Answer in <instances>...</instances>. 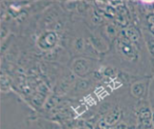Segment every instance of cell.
Instances as JSON below:
<instances>
[{"instance_id": "cell-1", "label": "cell", "mask_w": 154, "mask_h": 129, "mask_svg": "<svg viewBox=\"0 0 154 129\" xmlns=\"http://www.w3.org/2000/svg\"><path fill=\"white\" fill-rule=\"evenodd\" d=\"M144 89H145V86L143 84L141 83H137L135 85H133L132 86V94L135 95V96H141L144 93Z\"/></svg>"}, {"instance_id": "cell-2", "label": "cell", "mask_w": 154, "mask_h": 129, "mask_svg": "<svg viewBox=\"0 0 154 129\" xmlns=\"http://www.w3.org/2000/svg\"><path fill=\"white\" fill-rule=\"evenodd\" d=\"M74 69L77 73L79 74H83L87 71V66H86V63L83 60H79L77 61L75 66H74Z\"/></svg>"}, {"instance_id": "cell-3", "label": "cell", "mask_w": 154, "mask_h": 129, "mask_svg": "<svg viewBox=\"0 0 154 129\" xmlns=\"http://www.w3.org/2000/svg\"><path fill=\"white\" fill-rule=\"evenodd\" d=\"M126 33H127V37L130 38V40L135 42L139 39V33H138V31L135 30L134 28H130L126 31Z\"/></svg>"}, {"instance_id": "cell-4", "label": "cell", "mask_w": 154, "mask_h": 129, "mask_svg": "<svg viewBox=\"0 0 154 129\" xmlns=\"http://www.w3.org/2000/svg\"><path fill=\"white\" fill-rule=\"evenodd\" d=\"M119 114L116 111V112H113V113H111V114H109L108 116H107V123L108 124H113V123H115L118 119H119Z\"/></svg>"}, {"instance_id": "cell-5", "label": "cell", "mask_w": 154, "mask_h": 129, "mask_svg": "<svg viewBox=\"0 0 154 129\" xmlns=\"http://www.w3.org/2000/svg\"><path fill=\"white\" fill-rule=\"evenodd\" d=\"M151 116H152V114H151V112L148 108H145V109H143L140 112V119L141 120L151 119Z\"/></svg>"}, {"instance_id": "cell-6", "label": "cell", "mask_w": 154, "mask_h": 129, "mask_svg": "<svg viewBox=\"0 0 154 129\" xmlns=\"http://www.w3.org/2000/svg\"><path fill=\"white\" fill-rule=\"evenodd\" d=\"M147 46L149 48V51L150 52V54H152L154 56V39L149 38L147 39Z\"/></svg>"}, {"instance_id": "cell-7", "label": "cell", "mask_w": 154, "mask_h": 129, "mask_svg": "<svg viewBox=\"0 0 154 129\" xmlns=\"http://www.w3.org/2000/svg\"><path fill=\"white\" fill-rule=\"evenodd\" d=\"M106 11H107L108 15H109V16H115V14H116V10L114 8H112L111 7H108Z\"/></svg>"}, {"instance_id": "cell-8", "label": "cell", "mask_w": 154, "mask_h": 129, "mask_svg": "<svg viewBox=\"0 0 154 129\" xmlns=\"http://www.w3.org/2000/svg\"><path fill=\"white\" fill-rule=\"evenodd\" d=\"M142 124L144 125V127L149 128L151 126V120L150 119H147V120H142Z\"/></svg>"}, {"instance_id": "cell-9", "label": "cell", "mask_w": 154, "mask_h": 129, "mask_svg": "<svg viewBox=\"0 0 154 129\" xmlns=\"http://www.w3.org/2000/svg\"><path fill=\"white\" fill-rule=\"evenodd\" d=\"M148 21L151 26H154V14H151L148 16Z\"/></svg>"}, {"instance_id": "cell-10", "label": "cell", "mask_w": 154, "mask_h": 129, "mask_svg": "<svg viewBox=\"0 0 154 129\" xmlns=\"http://www.w3.org/2000/svg\"><path fill=\"white\" fill-rule=\"evenodd\" d=\"M105 74H106L107 76H113V74H114V71H113L112 69H110V68H108V69H106V71H105Z\"/></svg>"}, {"instance_id": "cell-11", "label": "cell", "mask_w": 154, "mask_h": 129, "mask_svg": "<svg viewBox=\"0 0 154 129\" xmlns=\"http://www.w3.org/2000/svg\"><path fill=\"white\" fill-rule=\"evenodd\" d=\"M82 45H83V42H82L81 39L77 41V47H78V49H81L82 48Z\"/></svg>"}, {"instance_id": "cell-12", "label": "cell", "mask_w": 154, "mask_h": 129, "mask_svg": "<svg viewBox=\"0 0 154 129\" xmlns=\"http://www.w3.org/2000/svg\"><path fill=\"white\" fill-rule=\"evenodd\" d=\"M116 129H126V126H125V124H120Z\"/></svg>"}, {"instance_id": "cell-13", "label": "cell", "mask_w": 154, "mask_h": 129, "mask_svg": "<svg viewBox=\"0 0 154 129\" xmlns=\"http://www.w3.org/2000/svg\"><path fill=\"white\" fill-rule=\"evenodd\" d=\"M150 30H151V32L154 34V26H150Z\"/></svg>"}, {"instance_id": "cell-14", "label": "cell", "mask_w": 154, "mask_h": 129, "mask_svg": "<svg viewBox=\"0 0 154 129\" xmlns=\"http://www.w3.org/2000/svg\"><path fill=\"white\" fill-rule=\"evenodd\" d=\"M153 123H154V115H153Z\"/></svg>"}, {"instance_id": "cell-15", "label": "cell", "mask_w": 154, "mask_h": 129, "mask_svg": "<svg viewBox=\"0 0 154 129\" xmlns=\"http://www.w3.org/2000/svg\"><path fill=\"white\" fill-rule=\"evenodd\" d=\"M97 129H100V128H97Z\"/></svg>"}]
</instances>
